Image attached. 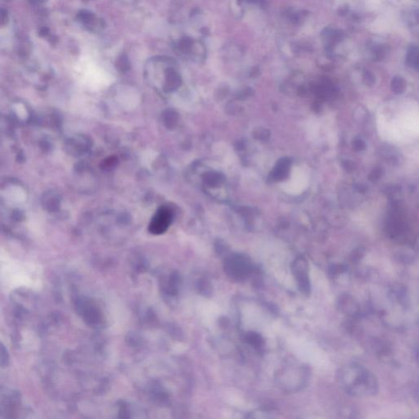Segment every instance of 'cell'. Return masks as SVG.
I'll list each match as a JSON object with an SVG mask.
<instances>
[{"label":"cell","mask_w":419,"mask_h":419,"mask_svg":"<svg viewBox=\"0 0 419 419\" xmlns=\"http://www.w3.org/2000/svg\"><path fill=\"white\" fill-rule=\"evenodd\" d=\"M337 379L341 388L354 397H371L378 394V379L362 365L350 364L341 368L337 372Z\"/></svg>","instance_id":"1"},{"label":"cell","mask_w":419,"mask_h":419,"mask_svg":"<svg viewBox=\"0 0 419 419\" xmlns=\"http://www.w3.org/2000/svg\"><path fill=\"white\" fill-rule=\"evenodd\" d=\"M310 372L307 366L303 365H289L282 368L276 374L275 379L278 386L288 392L299 391L309 379Z\"/></svg>","instance_id":"2"},{"label":"cell","mask_w":419,"mask_h":419,"mask_svg":"<svg viewBox=\"0 0 419 419\" xmlns=\"http://www.w3.org/2000/svg\"><path fill=\"white\" fill-rule=\"evenodd\" d=\"M291 269L297 283L299 291L304 295H310L311 292V283L307 260L304 257H297L291 264Z\"/></svg>","instance_id":"3"},{"label":"cell","mask_w":419,"mask_h":419,"mask_svg":"<svg viewBox=\"0 0 419 419\" xmlns=\"http://www.w3.org/2000/svg\"><path fill=\"white\" fill-rule=\"evenodd\" d=\"M228 269L232 277L237 279H244L252 273V265L248 259L237 257L232 259L229 263Z\"/></svg>","instance_id":"4"},{"label":"cell","mask_w":419,"mask_h":419,"mask_svg":"<svg viewBox=\"0 0 419 419\" xmlns=\"http://www.w3.org/2000/svg\"><path fill=\"white\" fill-rule=\"evenodd\" d=\"M19 403L18 395L8 391H0V415L15 412Z\"/></svg>","instance_id":"5"},{"label":"cell","mask_w":419,"mask_h":419,"mask_svg":"<svg viewBox=\"0 0 419 419\" xmlns=\"http://www.w3.org/2000/svg\"><path fill=\"white\" fill-rule=\"evenodd\" d=\"M338 307L342 313L350 316H355L358 313V305L351 295L345 294L338 301Z\"/></svg>","instance_id":"6"},{"label":"cell","mask_w":419,"mask_h":419,"mask_svg":"<svg viewBox=\"0 0 419 419\" xmlns=\"http://www.w3.org/2000/svg\"><path fill=\"white\" fill-rule=\"evenodd\" d=\"M418 48L417 46L410 45L408 47V50H407L406 59H405V63L408 67L417 69L418 68Z\"/></svg>","instance_id":"7"},{"label":"cell","mask_w":419,"mask_h":419,"mask_svg":"<svg viewBox=\"0 0 419 419\" xmlns=\"http://www.w3.org/2000/svg\"><path fill=\"white\" fill-rule=\"evenodd\" d=\"M247 341L248 343L257 349H261L264 345V340L261 335L257 332H250L247 335Z\"/></svg>","instance_id":"8"},{"label":"cell","mask_w":419,"mask_h":419,"mask_svg":"<svg viewBox=\"0 0 419 419\" xmlns=\"http://www.w3.org/2000/svg\"><path fill=\"white\" fill-rule=\"evenodd\" d=\"M9 199L14 202H21L25 200V194L19 187H13L9 190Z\"/></svg>","instance_id":"9"},{"label":"cell","mask_w":419,"mask_h":419,"mask_svg":"<svg viewBox=\"0 0 419 419\" xmlns=\"http://www.w3.org/2000/svg\"><path fill=\"white\" fill-rule=\"evenodd\" d=\"M9 364V355L8 351L5 346L0 342V374L4 371V369L8 366Z\"/></svg>","instance_id":"10"},{"label":"cell","mask_w":419,"mask_h":419,"mask_svg":"<svg viewBox=\"0 0 419 419\" xmlns=\"http://www.w3.org/2000/svg\"><path fill=\"white\" fill-rule=\"evenodd\" d=\"M404 81L401 77H395L392 81V89L396 93H400L404 89Z\"/></svg>","instance_id":"11"},{"label":"cell","mask_w":419,"mask_h":419,"mask_svg":"<svg viewBox=\"0 0 419 419\" xmlns=\"http://www.w3.org/2000/svg\"><path fill=\"white\" fill-rule=\"evenodd\" d=\"M14 110H15L18 117L21 118V119H25L27 117V111H26L23 105L20 104V103L14 105Z\"/></svg>","instance_id":"12"},{"label":"cell","mask_w":419,"mask_h":419,"mask_svg":"<svg viewBox=\"0 0 419 419\" xmlns=\"http://www.w3.org/2000/svg\"><path fill=\"white\" fill-rule=\"evenodd\" d=\"M364 78L369 85H372L374 82V76L370 72H365L364 74Z\"/></svg>","instance_id":"13"},{"label":"cell","mask_w":419,"mask_h":419,"mask_svg":"<svg viewBox=\"0 0 419 419\" xmlns=\"http://www.w3.org/2000/svg\"><path fill=\"white\" fill-rule=\"evenodd\" d=\"M348 12H349V7L345 5L339 8L337 13H338V15L341 16V17H345V15H347Z\"/></svg>","instance_id":"14"},{"label":"cell","mask_w":419,"mask_h":419,"mask_svg":"<svg viewBox=\"0 0 419 419\" xmlns=\"http://www.w3.org/2000/svg\"><path fill=\"white\" fill-rule=\"evenodd\" d=\"M250 2L255 3L257 5H266V0H248Z\"/></svg>","instance_id":"15"}]
</instances>
